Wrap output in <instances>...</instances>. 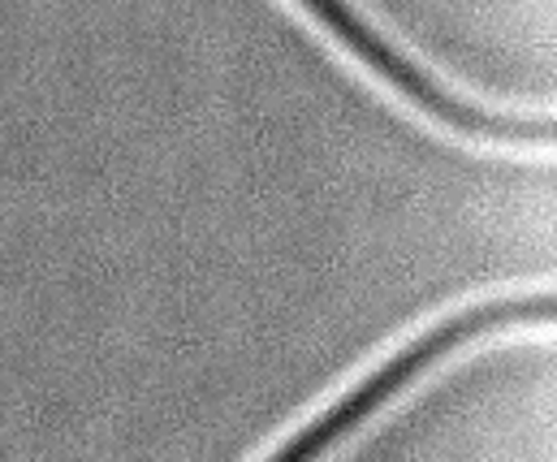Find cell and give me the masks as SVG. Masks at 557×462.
Here are the masks:
<instances>
[{
	"label": "cell",
	"instance_id": "1",
	"mask_svg": "<svg viewBox=\"0 0 557 462\" xmlns=\"http://www.w3.org/2000/svg\"><path fill=\"white\" fill-rule=\"evenodd\" d=\"M497 324V311L484 308L475 311H458V315H449V320H441L436 328H428L419 341H411L403 354H394L385 367H376L368 380H359L350 394H342L324 415H315L294 441H285L277 454L269 462H311V459H320L337 437H346L355 424H363L376 407H385L398 389H407L411 380H416L419 372H428L441 354H449L454 346H462L467 337H475V333H488Z\"/></svg>",
	"mask_w": 557,
	"mask_h": 462
}]
</instances>
